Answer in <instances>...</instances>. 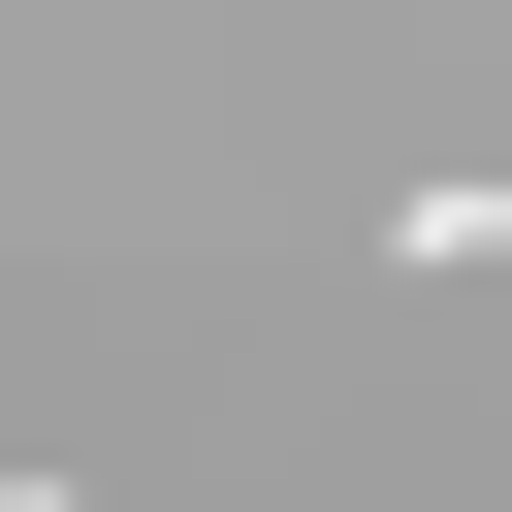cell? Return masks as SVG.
Wrapping results in <instances>:
<instances>
[{
	"mask_svg": "<svg viewBox=\"0 0 512 512\" xmlns=\"http://www.w3.org/2000/svg\"><path fill=\"white\" fill-rule=\"evenodd\" d=\"M384 256H512V192H384Z\"/></svg>",
	"mask_w": 512,
	"mask_h": 512,
	"instance_id": "1",
	"label": "cell"
},
{
	"mask_svg": "<svg viewBox=\"0 0 512 512\" xmlns=\"http://www.w3.org/2000/svg\"><path fill=\"white\" fill-rule=\"evenodd\" d=\"M0 512H64V480H0Z\"/></svg>",
	"mask_w": 512,
	"mask_h": 512,
	"instance_id": "2",
	"label": "cell"
}]
</instances>
